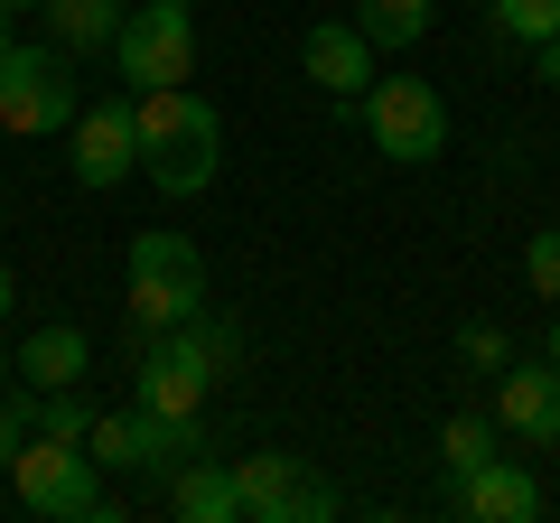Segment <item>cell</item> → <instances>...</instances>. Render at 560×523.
<instances>
[{
    "label": "cell",
    "instance_id": "1",
    "mask_svg": "<svg viewBox=\"0 0 560 523\" xmlns=\"http://www.w3.org/2000/svg\"><path fill=\"white\" fill-rule=\"evenodd\" d=\"M131 121H140V178L160 197H206L224 168V121L197 84H160V94H131Z\"/></svg>",
    "mask_w": 560,
    "mask_h": 523
},
{
    "label": "cell",
    "instance_id": "2",
    "mask_svg": "<svg viewBox=\"0 0 560 523\" xmlns=\"http://www.w3.org/2000/svg\"><path fill=\"white\" fill-rule=\"evenodd\" d=\"M84 458L113 467V477H178L187 458H206V421H178V411H94V430H84Z\"/></svg>",
    "mask_w": 560,
    "mask_h": 523
},
{
    "label": "cell",
    "instance_id": "3",
    "mask_svg": "<svg viewBox=\"0 0 560 523\" xmlns=\"http://www.w3.org/2000/svg\"><path fill=\"white\" fill-rule=\"evenodd\" d=\"M10 486H20L28 514H75V523H113L121 514L113 486H103V467L84 458L75 440H38V430H28L20 458H10Z\"/></svg>",
    "mask_w": 560,
    "mask_h": 523
},
{
    "label": "cell",
    "instance_id": "4",
    "mask_svg": "<svg viewBox=\"0 0 560 523\" xmlns=\"http://www.w3.org/2000/svg\"><path fill=\"white\" fill-rule=\"evenodd\" d=\"M364 141L393 168H430L448 150V103L430 75H374L364 84Z\"/></svg>",
    "mask_w": 560,
    "mask_h": 523
},
{
    "label": "cell",
    "instance_id": "5",
    "mask_svg": "<svg viewBox=\"0 0 560 523\" xmlns=\"http://www.w3.org/2000/svg\"><path fill=\"white\" fill-rule=\"evenodd\" d=\"M197 309H206V253L168 224L131 234V318L160 337V327H187Z\"/></svg>",
    "mask_w": 560,
    "mask_h": 523
},
{
    "label": "cell",
    "instance_id": "6",
    "mask_svg": "<svg viewBox=\"0 0 560 523\" xmlns=\"http://www.w3.org/2000/svg\"><path fill=\"white\" fill-rule=\"evenodd\" d=\"M113 66H121V84H131V94L197 84V10H187V0H140V10H121Z\"/></svg>",
    "mask_w": 560,
    "mask_h": 523
},
{
    "label": "cell",
    "instance_id": "7",
    "mask_svg": "<svg viewBox=\"0 0 560 523\" xmlns=\"http://www.w3.org/2000/svg\"><path fill=\"white\" fill-rule=\"evenodd\" d=\"M84 103H75V66L66 47H0V131H20V141H47L66 131Z\"/></svg>",
    "mask_w": 560,
    "mask_h": 523
},
{
    "label": "cell",
    "instance_id": "8",
    "mask_svg": "<svg viewBox=\"0 0 560 523\" xmlns=\"http://www.w3.org/2000/svg\"><path fill=\"white\" fill-rule=\"evenodd\" d=\"M206 393H215V364L187 346V327H160L150 356H140V374H131V403L178 411V421H206Z\"/></svg>",
    "mask_w": 560,
    "mask_h": 523
},
{
    "label": "cell",
    "instance_id": "9",
    "mask_svg": "<svg viewBox=\"0 0 560 523\" xmlns=\"http://www.w3.org/2000/svg\"><path fill=\"white\" fill-rule=\"evenodd\" d=\"M66 160H75L84 187H121L140 168V121H131V94L113 103H84L75 121H66Z\"/></svg>",
    "mask_w": 560,
    "mask_h": 523
},
{
    "label": "cell",
    "instance_id": "10",
    "mask_svg": "<svg viewBox=\"0 0 560 523\" xmlns=\"http://www.w3.org/2000/svg\"><path fill=\"white\" fill-rule=\"evenodd\" d=\"M495 430H514L523 449H560V364H504L495 383Z\"/></svg>",
    "mask_w": 560,
    "mask_h": 523
},
{
    "label": "cell",
    "instance_id": "11",
    "mask_svg": "<svg viewBox=\"0 0 560 523\" xmlns=\"http://www.w3.org/2000/svg\"><path fill=\"white\" fill-rule=\"evenodd\" d=\"M300 66H308V84H327L337 113H355V84H374V38L355 20H318L300 38Z\"/></svg>",
    "mask_w": 560,
    "mask_h": 523
},
{
    "label": "cell",
    "instance_id": "12",
    "mask_svg": "<svg viewBox=\"0 0 560 523\" xmlns=\"http://www.w3.org/2000/svg\"><path fill=\"white\" fill-rule=\"evenodd\" d=\"M234 496H243V523H300V496H308V458H290V449H261V458H234Z\"/></svg>",
    "mask_w": 560,
    "mask_h": 523
},
{
    "label": "cell",
    "instance_id": "13",
    "mask_svg": "<svg viewBox=\"0 0 560 523\" xmlns=\"http://www.w3.org/2000/svg\"><path fill=\"white\" fill-rule=\"evenodd\" d=\"M84 364H94V337H84V327H66V318H47V327H28V337H20L10 374L38 383V393H66V383H84Z\"/></svg>",
    "mask_w": 560,
    "mask_h": 523
},
{
    "label": "cell",
    "instance_id": "14",
    "mask_svg": "<svg viewBox=\"0 0 560 523\" xmlns=\"http://www.w3.org/2000/svg\"><path fill=\"white\" fill-rule=\"evenodd\" d=\"M448 504H458V514H477V523H533V514H541V486L523 477L514 458H486L477 477L448 486Z\"/></svg>",
    "mask_w": 560,
    "mask_h": 523
},
{
    "label": "cell",
    "instance_id": "15",
    "mask_svg": "<svg viewBox=\"0 0 560 523\" xmlns=\"http://www.w3.org/2000/svg\"><path fill=\"white\" fill-rule=\"evenodd\" d=\"M168 514H178V523H243L234 467H215V458H187L178 477H168Z\"/></svg>",
    "mask_w": 560,
    "mask_h": 523
},
{
    "label": "cell",
    "instance_id": "16",
    "mask_svg": "<svg viewBox=\"0 0 560 523\" xmlns=\"http://www.w3.org/2000/svg\"><path fill=\"white\" fill-rule=\"evenodd\" d=\"M121 10H131V0H47V28H57L66 57H94V47L121 38Z\"/></svg>",
    "mask_w": 560,
    "mask_h": 523
},
{
    "label": "cell",
    "instance_id": "17",
    "mask_svg": "<svg viewBox=\"0 0 560 523\" xmlns=\"http://www.w3.org/2000/svg\"><path fill=\"white\" fill-rule=\"evenodd\" d=\"M486 458H504V430H495V411H458V421L440 430V467H448V486H458V477H477Z\"/></svg>",
    "mask_w": 560,
    "mask_h": 523
},
{
    "label": "cell",
    "instance_id": "18",
    "mask_svg": "<svg viewBox=\"0 0 560 523\" xmlns=\"http://www.w3.org/2000/svg\"><path fill=\"white\" fill-rule=\"evenodd\" d=\"M355 28L374 47H411L420 28H430V0H355Z\"/></svg>",
    "mask_w": 560,
    "mask_h": 523
},
{
    "label": "cell",
    "instance_id": "19",
    "mask_svg": "<svg viewBox=\"0 0 560 523\" xmlns=\"http://www.w3.org/2000/svg\"><path fill=\"white\" fill-rule=\"evenodd\" d=\"M495 38H514V47L560 38V0H495Z\"/></svg>",
    "mask_w": 560,
    "mask_h": 523
},
{
    "label": "cell",
    "instance_id": "20",
    "mask_svg": "<svg viewBox=\"0 0 560 523\" xmlns=\"http://www.w3.org/2000/svg\"><path fill=\"white\" fill-rule=\"evenodd\" d=\"M187 346H197V356L215 364V383H224V374H234V364H243V337H234V327H224V318H206V309H197V318H187Z\"/></svg>",
    "mask_w": 560,
    "mask_h": 523
},
{
    "label": "cell",
    "instance_id": "21",
    "mask_svg": "<svg viewBox=\"0 0 560 523\" xmlns=\"http://www.w3.org/2000/svg\"><path fill=\"white\" fill-rule=\"evenodd\" d=\"M523 281H533L541 300L560 309V224H551V234H533V243H523Z\"/></svg>",
    "mask_w": 560,
    "mask_h": 523
},
{
    "label": "cell",
    "instance_id": "22",
    "mask_svg": "<svg viewBox=\"0 0 560 523\" xmlns=\"http://www.w3.org/2000/svg\"><path fill=\"white\" fill-rule=\"evenodd\" d=\"M458 356L477 364V374H504V364H514V346H504V327H467V337H458Z\"/></svg>",
    "mask_w": 560,
    "mask_h": 523
},
{
    "label": "cell",
    "instance_id": "23",
    "mask_svg": "<svg viewBox=\"0 0 560 523\" xmlns=\"http://www.w3.org/2000/svg\"><path fill=\"white\" fill-rule=\"evenodd\" d=\"M20 440H28V430H20V411L0 403V477H10V458H20Z\"/></svg>",
    "mask_w": 560,
    "mask_h": 523
},
{
    "label": "cell",
    "instance_id": "24",
    "mask_svg": "<svg viewBox=\"0 0 560 523\" xmlns=\"http://www.w3.org/2000/svg\"><path fill=\"white\" fill-rule=\"evenodd\" d=\"M533 57H541V75H551V84H560V38H541V47H533Z\"/></svg>",
    "mask_w": 560,
    "mask_h": 523
},
{
    "label": "cell",
    "instance_id": "25",
    "mask_svg": "<svg viewBox=\"0 0 560 523\" xmlns=\"http://www.w3.org/2000/svg\"><path fill=\"white\" fill-rule=\"evenodd\" d=\"M10 300H20V281H10V262H0V318H10Z\"/></svg>",
    "mask_w": 560,
    "mask_h": 523
},
{
    "label": "cell",
    "instance_id": "26",
    "mask_svg": "<svg viewBox=\"0 0 560 523\" xmlns=\"http://www.w3.org/2000/svg\"><path fill=\"white\" fill-rule=\"evenodd\" d=\"M0 10H47V0H0Z\"/></svg>",
    "mask_w": 560,
    "mask_h": 523
},
{
    "label": "cell",
    "instance_id": "27",
    "mask_svg": "<svg viewBox=\"0 0 560 523\" xmlns=\"http://www.w3.org/2000/svg\"><path fill=\"white\" fill-rule=\"evenodd\" d=\"M551 364H560V318H551Z\"/></svg>",
    "mask_w": 560,
    "mask_h": 523
},
{
    "label": "cell",
    "instance_id": "28",
    "mask_svg": "<svg viewBox=\"0 0 560 523\" xmlns=\"http://www.w3.org/2000/svg\"><path fill=\"white\" fill-rule=\"evenodd\" d=\"M0 383H10V346H0Z\"/></svg>",
    "mask_w": 560,
    "mask_h": 523
},
{
    "label": "cell",
    "instance_id": "29",
    "mask_svg": "<svg viewBox=\"0 0 560 523\" xmlns=\"http://www.w3.org/2000/svg\"><path fill=\"white\" fill-rule=\"evenodd\" d=\"M0 47H10V10H0Z\"/></svg>",
    "mask_w": 560,
    "mask_h": 523
}]
</instances>
